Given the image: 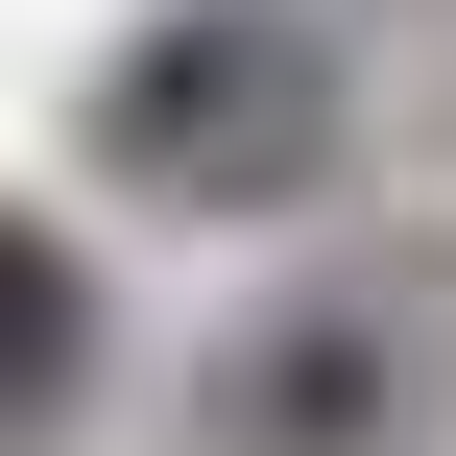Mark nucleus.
Masks as SVG:
<instances>
[{"label": "nucleus", "mask_w": 456, "mask_h": 456, "mask_svg": "<svg viewBox=\"0 0 456 456\" xmlns=\"http://www.w3.org/2000/svg\"><path fill=\"white\" fill-rule=\"evenodd\" d=\"M216 456H409L433 409V313L409 289H265L240 337H216Z\"/></svg>", "instance_id": "nucleus-2"}, {"label": "nucleus", "mask_w": 456, "mask_h": 456, "mask_svg": "<svg viewBox=\"0 0 456 456\" xmlns=\"http://www.w3.org/2000/svg\"><path fill=\"white\" fill-rule=\"evenodd\" d=\"M0 265H24L0 313H24V433H48V409L96 385V289H72V240H0Z\"/></svg>", "instance_id": "nucleus-3"}, {"label": "nucleus", "mask_w": 456, "mask_h": 456, "mask_svg": "<svg viewBox=\"0 0 456 456\" xmlns=\"http://www.w3.org/2000/svg\"><path fill=\"white\" fill-rule=\"evenodd\" d=\"M96 168L168 192V216H265V192L337 168V48H313L289 0H168V24H120V72H96Z\"/></svg>", "instance_id": "nucleus-1"}]
</instances>
